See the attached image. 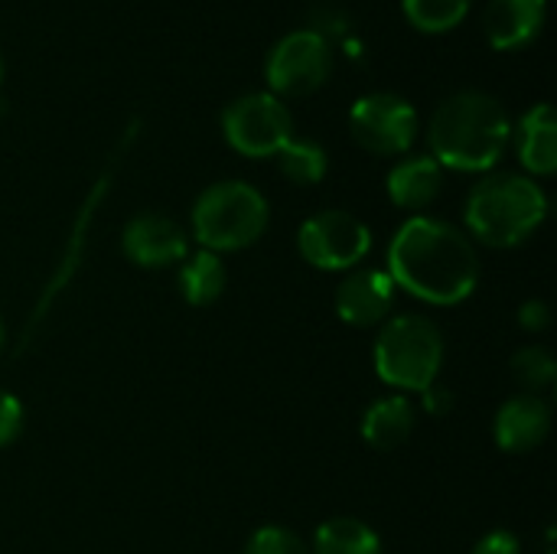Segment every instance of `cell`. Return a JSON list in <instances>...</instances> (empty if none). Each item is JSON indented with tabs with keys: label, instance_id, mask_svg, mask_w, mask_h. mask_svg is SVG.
<instances>
[{
	"label": "cell",
	"instance_id": "1",
	"mask_svg": "<svg viewBox=\"0 0 557 554\" xmlns=\"http://www.w3.org/2000/svg\"><path fill=\"white\" fill-rule=\"evenodd\" d=\"M388 278L431 307H457L480 284L476 242L447 219L411 216L388 242Z\"/></svg>",
	"mask_w": 557,
	"mask_h": 554
},
{
	"label": "cell",
	"instance_id": "2",
	"mask_svg": "<svg viewBox=\"0 0 557 554\" xmlns=\"http://www.w3.org/2000/svg\"><path fill=\"white\" fill-rule=\"evenodd\" d=\"M512 144L506 104L483 88L447 95L428 121V153L454 173H493Z\"/></svg>",
	"mask_w": 557,
	"mask_h": 554
},
{
	"label": "cell",
	"instance_id": "3",
	"mask_svg": "<svg viewBox=\"0 0 557 554\" xmlns=\"http://www.w3.org/2000/svg\"><path fill=\"white\" fill-rule=\"evenodd\" d=\"M548 219V193L525 173H483L467 193L463 225L467 235L486 248H519Z\"/></svg>",
	"mask_w": 557,
	"mask_h": 554
},
{
	"label": "cell",
	"instance_id": "4",
	"mask_svg": "<svg viewBox=\"0 0 557 554\" xmlns=\"http://www.w3.org/2000/svg\"><path fill=\"white\" fill-rule=\"evenodd\" d=\"M193 238L202 251L228 255L258 245L271 225L268 196L245 180H219L193 202Z\"/></svg>",
	"mask_w": 557,
	"mask_h": 554
},
{
	"label": "cell",
	"instance_id": "5",
	"mask_svg": "<svg viewBox=\"0 0 557 554\" xmlns=\"http://www.w3.org/2000/svg\"><path fill=\"white\" fill-rule=\"evenodd\" d=\"M375 376L401 392H424L444 369V333L424 313H395L379 327L372 349Z\"/></svg>",
	"mask_w": 557,
	"mask_h": 554
},
{
	"label": "cell",
	"instance_id": "6",
	"mask_svg": "<svg viewBox=\"0 0 557 554\" xmlns=\"http://www.w3.org/2000/svg\"><path fill=\"white\" fill-rule=\"evenodd\" d=\"M225 144L248 160H271L294 137V114L284 98L264 91H245L222 111Z\"/></svg>",
	"mask_w": 557,
	"mask_h": 554
},
{
	"label": "cell",
	"instance_id": "7",
	"mask_svg": "<svg viewBox=\"0 0 557 554\" xmlns=\"http://www.w3.org/2000/svg\"><path fill=\"white\" fill-rule=\"evenodd\" d=\"M333 62V42L323 33L313 26L290 29L271 46L264 59L268 91L277 98H307L330 82Z\"/></svg>",
	"mask_w": 557,
	"mask_h": 554
},
{
	"label": "cell",
	"instance_id": "8",
	"mask_svg": "<svg viewBox=\"0 0 557 554\" xmlns=\"http://www.w3.org/2000/svg\"><path fill=\"white\" fill-rule=\"evenodd\" d=\"M349 134L366 153L405 157L421 134V114L398 91H366L349 108Z\"/></svg>",
	"mask_w": 557,
	"mask_h": 554
},
{
	"label": "cell",
	"instance_id": "9",
	"mask_svg": "<svg viewBox=\"0 0 557 554\" xmlns=\"http://www.w3.org/2000/svg\"><path fill=\"white\" fill-rule=\"evenodd\" d=\"M297 251L317 271H352L369 258L372 232L346 209H323L300 225Z\"/></svg>",
	"mask_w": 557,
	"mask_h": 554
},
{
	"label": "cell",
	"instance_id": "10",
	"mask_svg": "<svg viewBox=\"0 0 557 554\" xmlns=\"http://www.w3.org/2000/svg\"><path fill=\"white\" fill-rule=\"evenodd\" d=\"M121 251L131 264L144 271H160L170 264H180L189 255V235L186 229L160 212H140L127 219L121 232Z\"/></svg>",
	"mask_w": 557,
	"mask_h": 554
},
{
	"label": "cell",
	"instance_id": "11",
	"mask_svg": "<svg viewBox=\"0 0 557 554\" xmlns=\"http://www.w3.org/2000/svg\"><path fill=\"white\" fill-rule=\"evenodd\" d=\"M395 281L379 268H352L336 287V317L356 330L382 327L395 310Z\"/></svg>",
	"mask_w": 557,
	"mask_h": 554
},
{
	"label": "cell",
	"instance_id": "12",
	"mask_svg": "<svg viewBox=\"0 0 557 554\" xmlns=\"http://www.w3.org/2000/svg\"><path fill=\"white\" fill-rule=\"evenodd\" d=\"M552 434V405L542 395H516L499 405L493 438L503 454H532Z\"/></svg>",
	"mask_w": 557,
	"mask_h": 554
},
{
	"label": "cell",
	"instance_id": "13",
	"mask_svg": "<svg viewBox=\"0 0 557 554\" xmlns=\"http://www.w3.org/2000/svg\"><path fill=\"white\" fill-rule=\"evenodd\" d=\"M548 20V0H490L483 10V33L496 52L529 49Z\"/></svg>",
	"mask_w": 557,
	"mask_h": 554
},
{
	"label": "cell",
	"instance_id": "14",
	"mask_svg": "<svg viewBox=\"0 0 557 554\" xmlns=\"http://www.w3.org/2000/svg\"><path fill=\"white\" fill-rule=\"evenodd\" d=\"M447 170L431 157V153H405L385 176V193L392 206L421 216L428 206L437 202L444 189Z\"/></svg>",
	"mask_w": 557,
	"mask_h": 554
},
{
	"label": "cell",
	"instance_id": "15",
	"mask_svg": "<svg viewBox=\"0 0 557 554\" xmlns=\"http://www.w3.org/2000/svg\"><path fill=\"white\" fill-rule=\"evenodd\" d=\"M512 140L525 176L545 180L557 173V114L548 101L532 104L519 124H512Z\"/></svg>",
	"mask_w": 557,
	"mask_h": 554
},
{
	"label": "cell",
	"instance_id": "16",
	"mask_svg": "<svg viewBox=\"0 0 557 554\" xmlns=\"http://www.w3.org/2000/svg\"><path fill=\"white\" fill-rule=\"evenodd\" d=\"M414 424H418V411L408 402V395H385L366 408L359 431L372 451H398L414 434Z\"/></svg>",
	"mask_w": 557,
	"mask_h": 554
},
{
	"label": "cell",
	"instance_id": "17",
	"mask_svg": "<svg viewBox=\"0 0 557 554\" xmlns=\"http://www.w3.org/2000/svg\"><path fill=\"white\" fill-rule=\"evenodd\" d=\"M176 284H180V294L189 307H212L225 294L228 274H225V264L219 255L199 248L180 261Z\"/></svg>",
	"mask_w": 557,
	"mask_h": 554
},
{
	"label": "cell",
	"instance_id": "18",
	"mask_svg": "<svg viewBox=\"0 0 557 554\" xmlns=\"http://www.w3.org/2000/svg\"><path fill=\"white\" fill-rule=\"evenodd\" d=\"M310 554H382V539L362 519L336 516L317 526Z\"/></svg>",
	"mask_w": 557,
	"mask_h": 554
},
{
	"label": "cell",
	"instance_id": "19",
	"mask_svg": "<svg viewBox=\"0 0 557 554\" xmlns=\"http://www.w3.org/2000/svg\"><path fill=\"white\" fill-rule=\"evenodd\" d=\"M274 160H277L281 176L297 186H317L326 180V170H330L326 147L313 137H297V134L281 147V153Z\"/></svg>",
	"mask_w": 557,
	"mask_h": 554
},
{
	"label": "cell",
	"instance_id": "20",
	"mask_svg": "<svg viewBox=\"0 0 557 554\" xmlns=\"http://www.w3.org/2000/svg\"><path fill=\"white\" fill-rule=\"evenodd\" d=\"M473 10V0H401L405 20L428 36H441L457 29Z\"/></svg>",
	"mask_w": 557,
	"mask_h": 554
},
{
	"label": "cell",
	"instance_id": "21",
	"mask_svg": "<svg viewBox=\"0 0 557 554\" xmlns=\"http://www.w3.org/2000/svg\"><path fill=\"white\" fill-rule=\"evenodd\" d=\"M512 379L525 389V395H539L557 382V359L545 346H525L512 356Z\"/></svg>",
	"mask_w": 557,
	"mask_h": 554
},
{
	"label": "cell",
	"instance_id": "22",
	"mask_svg": "<svg viewBox=\"0 0 557 554\" xmlns=\"http://www.w3.org/2000/svg\"><path fill=\"white\" fill-rule=\"evenodd\" d=\"M245 554H310V545L287 526H261L245 542Z\"/></svg>",
	"mask_w": 557,
	"mask_h": 554
},
{
	"label": "cell",
	"instance_id": "23",
	"mask_svg": "<svg viewBox=\"0 0 557 554\" xmlns=\"http://www.w3.org/2000/svg\"><path fill=\"white\" fill-rule=\"evenodd\" d=\"M23 421H26L23 402L13 392L0 389V451L10 447L23 434Z\"/></svg>",
	"mask_w": 557,
	"mask_h": 554
},
{
	"label": "cell",
	"instance_id": "24",
	"mask_svg": "<svg viewBox=\"0 0 557 554\" xmlns=\"http://www.w3.org/2000/svg\"><path fill=\"white\" fill-rule=\"evenodd\" d=\"M470 554H522V542L509 529H493L473 545Z\"/></svg>",
	"mask_w": 557,
	"mask_h": 554
},
{
	"label": "cell",
	"instance_id": "25",
	"mask_svg": "<svg viewBox=\"0 0 557 554\" xmlns=\"http://www.w3.org/2000/svg\"><path fill=\"white\" fill-rule=\"evenodd\" d=\"M519 327L525 330V333H545L548 327H552V307L545 304V300H525L522 307H519Z\"/></svg>",
	"mask_w": 557,
	"mask_h": 554
},
{
	"label": "cell",
	"instance_id": "26",
	"mask_svg": "<svg viewBox=\"0 0 557 554\" xmlns=\"http://www.w3.org/2000/svg\"><path fill=\"white\" fill-rule=\"evenodd\" d=\"M421 408H424L431 418H444V415H450V411H454V392L434 382L431 389H424V392H421Z\"/></svg>",
	"mask_w": 557,
	"mask_h": 554
},
{
	"label": "cell",
	"instance_id": "27",
	"mask_svg": "<svg viewBox=\"0 0 557 554\" xmlns=\"http://www.w3.org/2000/svg\"><path fill=\"white\" fill-rule=\"evenodd\" d=\"M3 349H7V327H3V317H0V356H3Z\"/></svg>",
	"mask_w": 557,
	"mask_h": 554
},
{
	"label": "cell",
	"instance_id": "28",
	"mask_svg": "<svg viewBox=\"0 0 557 554\" xmlns=\"http://www.w3.org/2000/svg\"><path fill=\"white\" fill-rule=\"evenodd\" d=\"M0 82H3V56H0Z\"/></svg>",
	"mask_w": 557,
	"mask_h": 554
}]
</instances>
